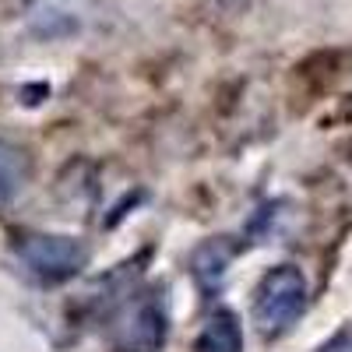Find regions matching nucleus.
I'll return each mask as SVG.
<instances>
[{
	"label": "nucleus",
	"instance_id": "f257e3e1",
	"mask_svg": "<svg viewBox=\"0 0 352 352\" xmlns=\"http://www.w3.org/2000/svg\"><path fill=\"white\" fill-rule=\"evenodd\" d=\"M173 335V310L166 282L134 285L102 320L109 352H162Z\"/></svg>",
	"mask_w": 352,
	"mask_h": 352
},
{
	"label": "nucleus",
	"instance_id": "f03ea898",
	"mask_svg": "<svg viewBox=\"0 0 352 352\" xmlns=\"http://www.w3.org/2000/svg\"><path fill=\"white\" fill-rule=\"evenodd\" d=\"M11 261L14 272L36 289H60L88 268L92 250L71 232H21L11 243Z\"/></svg>",
	"mask_w": 352,
	"mask_h": 352
},
{
	"label": "nucleus",
	"instance_id": "7ed1b4c3",
	"mask_svg": "<svg viewBox=\"0 0 352 352\" xmlns=\"http://www.w3.org/2000/svg\"><path fill=\"white\" fill-rule=\"evenodd\" d=\"M310 307V282L296 264H275L268 268L250 292V317L264 342H278L300 324Z\"/></svg>",
	"mask_w": 352,
	"mask_h": 352
},
{
	"label": "nucleus",
	"instance_id": "20e7f679",
	"mask_svg": "<svg viewBox=\"0 0 352 352\" xmlns=\"http://www.w3.org/2000/svg\"><path fill=\"white\" fill-rule=\"evenodd\" d=\"M240 254H243V240H232V236H208L187 254V275L204 300H215L222 292L229 278V264Z\"/></svg>",
	"mask_w": 352,
	"mask_h": 352
},
{
	"label": "nucleus",
	"instance_id": "39448f33",
	"mask_svg": "<svg viewBox=\"0 0 352 352\" xmlns=\"http://www.w3.org/2000/svg\"><path fill=\"white\" fill-rule=\"evenodd\" d=\"M88 8H92V0H28L25 8L28 32L46 43L78 36L88 18Z\"/></svg>",
	"mask_w": 352,
	"mask_h": 352
},
{
	"label": "nucleus",
	"instance_id": "423d86ee",
	"mask_svg": "<svg viewBox=\"0 0 352 352\" xmlns=\"http://www.w3.org/2000/svg\"><path fill=\"white\" fill-rule=\"evenodd\" d=\"M190 352H243L240 314L232 307H212L190 342Z\"/></svg>",
	"mask_w": 352,
	"mask_h": 352
},
{
	"label": "nucleus",
	"instance_id": "0eeeda50",
	"mask_svg": "<svg viewBox=\"0 0 352 352\" xmlns=\"http://www.w3.org/2000/svg\"><path fill=\"white\" fill-rule=\"evenodd\" d=\"M28 184H32V155L21 144L0 138V212H8L28 190Z\"/></svg>",
	"mask_w": 352,
	"mask_h": 352
},
{
	"label": "nucleus",
	"instance_id": "6e6552de",
	"mask_svg": "<svg viewBox=\"0 0 352 352\" xmlns=\"http://www.w3.org/2000/svg\"><path fill=\"white\" fill-rule=\"evenodd\" d=\"M285 215H289V201L285 197H272V201L257 204V212L247 219V229H243V247H257V243L275 240Z\"/></svg>",
	"mask_w": 352,
	"mask_h": 352
},
{
	"label": "nucleus",
	"instance_id": "1a4fd4ad",
	"mask_svg": "<svg viewBox=\"0 0 352 352\" xmlns=\"http://www.w3.org/2000/svg\"><path fill=\"white\" fill-rule=\"evenodd\" d=\"M314 352H352V320H345V324L328 342H320Z\"/></svg>",
	"mask_w": 352,
	"mask_h": 352
}]
</instances>
